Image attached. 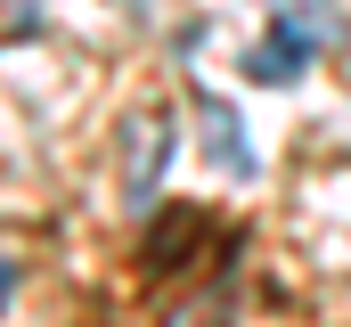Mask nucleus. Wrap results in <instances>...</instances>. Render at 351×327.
I'll list each match as a JSON object with an SVG mask.
<instances>
[{"label":"nucleus","mask_w":351,"mask_h":327,"mask_svg":"<svg viewBox=\"0 0 351 327\" xmlns=\"http://www.w3.org/2000/svg\"><path fill=\"white\" fill-rule=\"evenodd\" d=\"M164 148H172V123H164V115H139V123H131V164H123V188H131V205H139V196H156Z\"/></svg>","instance_id":"obj_1"},{"label":"nucleus","mask_w":351,"mask_h":327,"mask_svg":"<svg viewBox=\"0 0 351 327\" xmlns=\"http://www.w3.org/2000/svg\"><path fill=\"white\" fill-rule=\"evenodd\" d=\"M269 8H278V25L302 33L311 49H327V41L343 33V8H335V0H269Z\"/></svg>","instance_id":"obj_2"},{"label":"nucleus","mask_w":351,"mask_h":327,"mask_svg":"<svg viewBox=\"0 0 351 327\" xmlns=\"http://www.w3.org/2000/svg\"><path fill=\"white\" fill-rule=\"evenodd\" d=\"M311 58H319V49H311L302 33H286V25H278V41L245 58V74H254V82H294V74H302V66H311Z\"/></svg>","instance_id":"obj_3"},{"label":"nucleus","mask_w":351,"mask_h":327,"mask_svg":"<svg viewBox=\"0 0 351 327\" xmlns=\"http://www.w3.org/2000/svg\"><path fill=\"white\" fill-rule=\"evenodd\" d=\"M204 131H213V148H221V164H229L237 180L254 172V156H245V131L229 123V106H213V98H204Z\"/></svg>","instance_id":"obj_4"},{"label":"nucleus","mask_w":351,"mask_h":327,"mask_svg":"<svg viewBox=\"0 0 351 327\" xmlns=\"http://www.w3.org/2000/svg\"><path fill=\"white\" fill-rule=\"evenodd\" d=\"M8 286H16V270H8V262H0V295H8Z\"/></svg>","instance_id":"obj_5"}]
</instances>
